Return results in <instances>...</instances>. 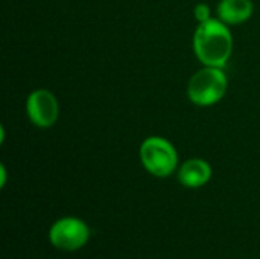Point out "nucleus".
<instances>
[{
	"instance_id": "nucleus-1",
	"label": "nucleus",
	"mask_w": 260,
	"mask_h": 259,
	"mask_svg": "<svg viewBox=\"0 0 260 259\" xmlns=\"http://www.w3.org/2000/svg\"><path fill=\"white\" fill-rule=\"evenodd\" d=\"M193 49L204 66L222 69L233 50V37L229 26L215 18L200 23L193 35Z\"/></svg>"
},
{
	"instance_id": "nucleus-2",
	"label": "nucleus",
	"mask_w": 260,
	"mask_h": 259,
	"mask_svg": "<svg viewBox=\"0 0 260 259\" xmlns=\"http://www.w3.org/2000/svg\"><path fill=\"white\" fill-rule=\"evenodd\" d=\"M227 92V76L221 67L206 66L197 72L187 85L189 99L201 107L219 102Z\"/></svg>"
},
{
	"instance_id": "nucleus-3",
	"label": "nucleus",
	"mask_w": 260,
	"mask_h": 259,
	"mask_svg": "<svg viewBox=\"0 0 260 259\" xmlns=\"http://www.w3.org/2000/svg\"><path fill=\"white\" fill-rule=\"evenodd\" d=\"M140 159L143 166L157 177H168L178 163L174 145L163 137H148L140 147Z\"/></svg>"
},
{
	"instance_id": "nucleus-4",
	"label": "nucleus",
	"mask_w": 260,
	"mask_h": 259,
	"mask_svg": "<svg viewBox=\"0 0 260 259\" xmlns=\"http://www.w3.org/2000/svg\"><path fill=\"white\" fill-rule=\"evenodd\" d=\"M88 240V227L76 218H62L50 229V241L61 250L81 249Z\"/></svg>"
},
{
	"instance_id": "nucleus-5",
	"label": "nucleus",
	"mask_w": 260,
	"mask_h": 259,
	"mask_svg": "<svg viewBox=\"0 0 260 259\" xmlns=\"http://www.w3.org/2000/svg\"><path fill=\"white\" fill-rule=\"evenodd\" d=\"M26 110L32 124L41 128L52 127L59 116V105L56 98L44 89L35 90L29 95Z\"/></svg>"
},
{
	"instance_id": "nucleus-6",
	"label": "nucleus",
	"mask_w": 260,
	"mask_h": 259,
	"mask_svg": "<svg viewBox=\"0 0 260 259\" xmlns=\"http://www.w3.org/2000/svg\"><path fill=\"white\" fill-rule=\"evenodd\" d=\"M212 177V168L207 162L201 159H190L187 160L178 174L180 182L187 188H200L206 185Z\"/></svg>"
},
{
	"instance_id": "nucleus-7",
	"label": "nucleus",
	"mask_w": 260,
	"mask_h": 259,
	"mask_svg": "<svg viewBox=\"0 0 260 259\" xmlns=\"http://www.w3.org/2000/svg\"><path fill=\"white\" fill-rule=\"evenodd\" d=\"M253 14L251 0H221L218 6L219 20L225 24H241Z\"/></svg>"
},
{
	"instance_id": "nucleus-8",
	"label": "nucleus",
	"mask_w": 260,
	"mask_h": 259,
	"mask_svg": "<svg viewBox=\"0 0 260 259\" xmlns=\"http://www.w3.org/2000/svg\"><path fill=\"white\" fill-rule=\"evenodd\" d=\"M195 18L200 23H204V21L210 20V8L206 3H198L195 6Z\"/></svg>"
}]
</instances>
